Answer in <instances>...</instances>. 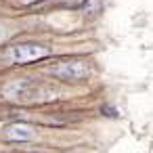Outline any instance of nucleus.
<instances>
[{
	"label": "nucleus",
	"mask_w": 153,
	"mask_h": 153,
	"mask_svg": "<svg viewBox=\"0 0 153 153\" xmlns=\"http://www.w3.org/2000/svg\"><path fill=\"white\" fill-rule=\"evenodd\" d=\"M103 113H107V115H117V111H113V109H109V107H105Z\"/></svg>",
	"instance_id": "0eeeda50"
},
{
	"label": "nucleus",
	"mask_w": 153,
	"mask_h": 153,
	"mask_svg": "<svg viewBox=\"0 0 153 153\" xmlns=\"http://www.w3.org/2000/svg\"><path fill=\"white\" fill-rule=\"evenodd\" d=\"M17 7H32V4H38V2H44V0H13Z\"/></svg>",
	"instance_id": "39448f33"
},
{
	"label": "nucleus",
	"mask_w": 153,
	"mask_h": 153,
	"mask_svg": "<svg viewBox=\"0 0 153 153\" xmlns=\"http://www.w3.org/2000/svg\"><path fill=\"white\" fill-rule=\"evenodd\" d=\"M46 74H51L53 78H57L61 82L76 84V82H84L90 76V67L82 59H67V61H61V63L53 65L51 69H46Z\"/></svg>",
	"instance_id": "f03ea898"
},
{
	"label": "nucleus",
	"mask_w": 153,
	"mask_h": 153,
	"mask_svg": "<svg viewBox=\"0 0 153 153\" xmlns=\"http://www.w3.org/2000/svg\"><path fill=\"white\" fill-rule=\"evenodd\" d=\"M4 97L19 105H40L61 97V90L42 80H17L4 88Z\"/></svg>",
	"instance_id": "f257e3e1"
},
{
	"label": "nucleus",
	"mask_w": 153,
	"mask_h": 153,
	"mask_svg": "<svg viewBox=\"0 0 153 153\" xmlns=\"http://www.w3.org/2000/svg\"><path fill=\"white\" fill-rule=\"evenodd\" d=\"M51 55V48L44 46V44H36V42H25V44H17L9 51V57L11 61L19 63V65H25V63H36V61H42Z\"/></svg>",
	"instance_id": "7ed1b4c3"
},
{
	"label": "nucleus",
	"mask_w": 153,
	"mask_h": 153,
	"mask_svg": "<svg viewBox=\"0 0 153 153\" xmlns=\"http://www.w3.org/2000/svg\"><path fill=\"white\" fill-rule=\"evenodd\" d=\"M4 140H11V143H27V140H34L36 138V130L27 124H9L2 132Z\"/></svg>",
	"instance_id": "20e7f679"
},
{
	"label": "nucleus",
	"mask_w": 153,
	"mask_h": 153,
	"mask_svg": "<svg viewBox=\"0 0 153 153\" xmlns=\"http://www.w3.org/2000/svg\"><path fill=\"white\" fill-rule=\"evenodd\" d=\"M4 40H7V32H4L2 27H0V44H2Z\"/></svg>",
	"instance_id": "423d86ee"
}]
</instances>
